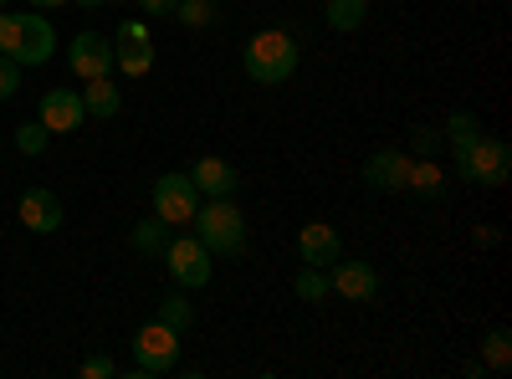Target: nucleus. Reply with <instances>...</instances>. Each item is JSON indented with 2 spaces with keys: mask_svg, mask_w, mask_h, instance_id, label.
I'll return each mask as SVG.
<instances>
[{
  "mask_svg": "<svg viewBox=\"0 0 512 379\" xmlns=\"http://www.w3.org/2000/svg\"><path fill=\"white\" fill-rule=\"evenodd\" d=\"M47 144H52V129H47V123H21V129H16V149L21 154H47Z\"/></svg>",
  "mask_w": 512,
  "mask_h": 379,
  "instance_id": "nucleus-25",
  "label": "nucleus"
},
{
  "mask_svg": "<svg viewBox=\"0 0 512 379\" xmlns=\"http://www.w3.org/2000/svg\"><path fill=\"white\" fill-rule=\"evenodd\" d=\"M139 6H144V16H175L180 0H139Z\"/></svg>",
  "mask_w": 512,
  "mask_h": 379,
  "instance_id": "nucleus-29",
  "label": "nucleus"
},
{
  "mask_svg": "<svg viewBox=\"0 0 512 379\" xmlns=\"http://www.w3.org/2000/svg\"><path fill=\"white\" fill-rule=\"evenodd\" d=\"M190 226L205 241L210 257H241L246 251V216L236 210V200H205Z\"/></svg>",
  "mask_w": 512,
  "mask_h": 379,
  "instance_id": "nucleus-2",
  "label": "nucleus"
},
{
  "mask_svg": "<svg viewBox=\"0 0 512 379\" xmlns=\"http://www.w3.org/2000/svg\"><path fill=\"white\" fill-rule=\"evenodd\" d=\"M113 374H118V364L108 354H88V359H82V379H113Z\"/></svg>",
  "mask_w": 512,
  "mask_h": 379,
  "instance_id": "nucleus-28",
  "label": "nucleus"
},
{
  "mask_svg": "<svg viewBox=\"0 0 512 379\" xmlns=\"http://www.w3.org/2000/svg\"><path fill=\"white\" fill-rule=\"evenodd\" d=\"M0 6H6V0H0Z\"/></svg>",
  "mask_w": 512,
  "mask_h": 379,
  "instance_id": "nucleus-32",
  "label": "nucleus"
},
{
  "mask_svg": "<svg viewBox=\"0 0 512 379\" xmlns=\"http://www.w3.org/2000/svg\"><path fill=\"white\" fill-rule=\"evenodd\" d=\"M190 185L205 195V200H231L241 190V175H236V164L231 159H216V154H205L195 159V170H190Z\"/></svg>",
  "mask_w": 512,
  "mask_h": 379,
  "instance_id": "nucleus-12",
  "label": "nucleus"
},
{
  "mask_svg": "<svg viewBox=\"0 0 512 379\" xmlns=\"http://www.w3.org/2000/svg\"><path fill=\"white\" fill-rule=\"evenodd\" d=\"M62 221H67V210H62V200H57L52 190H26V195H21V226H26V231L52 236Z\"/></svg>",
  "mask_w": 512,
  "mask_h": 379,
  "instance_id": "nucleus-14",
  "label": "nucleus"
},
{
  "mask_svg": "<svg viewBox=\"0 0 512 379\" xmlns=\"http://www.w3.org/2000/svg\"><path fill=\"white\" fill-rule=\"evenodd\" d=\"M113 67L123 77H149L154 67V41L149 36H113Z\"/></svg>",
  "mask_w": 512,
  "mask_h": 379,
  "instance_id": "nucleus-15",
  "label": "nucleus"
},
{
  "mask_svg": "<svg viewBox=\"0 0 512 379\" xmlns=\"http://www.w3.org/2000/svg\"><path fill=\"white\" fill-rule=\"evenodd\" d=\"M297 62H303L297 41H292L287 31H277V26L256 31V36L246 41V52H241L246 77H251V82H262V88H277V82H287V77L297 72Z\"/></svg>",
  "mask_w": 512,
  "mask_h": 379,
  "instance_id": "nucleus-1",
  "label": "nucleus"
},
{
  "mask_svg": "<svg viewBox=\"0 0 512 379\" xmlns=\"http://www.w3.org/2000/svg\"><path fill=\"white\" fill-rule=\"evenodd\" d=\"M292 292H297V303H323L328 298V267H303L297 272V282H292Z\"/></svg>",
  "mask_w": 512,
  "mask_h": 379,
  "instance_id": "nucleus-23",
  "label": "nucleus"
},
{
  "mask_svg": "<svg viewBox=\"0 0 512 379\" xmlns=\"http://www.w3.org/2000/svg\"><path fill=\"white\" fill-rule=\"evenodd\" d=\"M180 364V333L169 323H144L134 333V374H169Z\"/></svg>",
  "mask_w": 512,
  "mask_h": 379,
  "instance_id": "nucleus-5",
  "label": "nucleus"
},
{
  "mask_svg": "<svg viewBox=\"0 0 512 379\" xmlns=\"http://www.w3.org/2000/svg\"><path fill=\"white\" fill-rule=\"evenodd\" d=\"M441 144H446V134H441V129H431V123H420V129L410 134L415 159H436V154H441Z\"/></svg>",
  "mask_w": 512,
  "mask_h": 379,
  "instance_id": "nucleus-26",
  "label": "nucleus"
},
{
  "mask_svg": "<svg viewBox=\"0 0 512 379\" xmlns=\"http://www.w3.org/2000/svg\"><path fill=\"white\" fill-rule=\"evenodd\" d=\"M405 190H410V195H420V200H441V190H446L441 164H436V159H415V164H410Z\"/></svg>",
  "mask_w": 512,
  "mask_h": 379,
  "instance_id": "nucleus-17",
  "label": "nucleus"
},
{
  "mask_svg": "<svg viewBox=\"0 0 512 379\" xmlns=\"http://www.w3.org/2000/svg\"><path fill=\"white\" fill-rule=\"evenodd\" d=\"M154 318H159V323H169V328H175V333H185V328L195 323V303L185 298V287H175V292H164V298H159V308H154Z\"/></svg>",
  "mask_w": 512,
  "mask_h": 379,
  "instance_id": "nucleus-18",
  "label": "nucleus"
},
{
  "mask_svg": "<svg viewBox=\"0 0 512 379\" xmlns=\"http://www.w3.org/2000/svg\"><path fill=\"white\" fill-rule=\"evenodd\" d=\"M169 231H175L169 221L149 216V221H139V226H134V236H128V241H134V251H144V257H164V246H169Z\"/></svg>",
  "mask_w": 512,
  "mask_h": 379,
  "instance_id": "nucleus-19",
  "label": "nucleus"
},
{
  "mask_svg": "<svg viewBox=\"0 0 512 379\" xmlns=\"http://www.w3.org/2000/svg\"><path fill=\"white\" fill-rule=\"evenodd\" d=\"M16 88H21V67H16L6 52H0V103L16 98Z\"/></svg>",
  "mask_w": 512,
  "mask_h": 379,
  "instance_id": "nucleus-27",
  "label": "nucleus"
},
{
  "mask_svg": "<svg viewBox=\"0 0 512 379\" xmlns=\"http://www.w3.org/2000/svg\"><path fill=\"white\" fill-rule=\"evenodd\" d=\"M216 0H180L175 6V21L180 26H190V31H205V26H216Z\"/></svg>",
  "mask_w": 512,
  "mask_h": 379,
  "instance_id": "nucleus-24",
  "label": "nucleus"
},
{
  "mask_svg": "<svg viewBox=\"0 0 512 379\" xmlns=\"http://www.w3.org/2000/svg\"><path fill=\"white\" fill-rule=\"evenodd\" d=\"M410 164H415V154H405V149H374L369 159H364V185L374 190V195H400L405 190V180H410Z\"/></svg>",
  "mask_w": 512,
  "mask_h": 379,
  "instance_id": "nucleus-8",
  "label": "nucleus"
},
{
  "mask_svg": "<svg viewBox=\"0 0 512 379\" xmlns=\"http://www.w3.org/2000/svg\"><path fill=\"white\" fill-rule=\"evenodd\" d=\"M164 267H169V282L190 292V287H205V282H210V272H216V257H210L205 241L190 231V236H169Z\"/></svg>",
  "mask_w": 512,
  "mask_h": 379,
  "instance_id": "nucleus-4",
  "label": "nucleus"
},
{
  "mask_svg": "<svg viewBox=\"0 0 512 379\" xmlns=\"http://www.w3.org/2000/svg\"><path fill=\"white\" fill-rule=\"evenodd\" d=\"M482 369H492V374H507L512 369V333L507 328H492L487 339H482Z\"/></svg>",
  "mask_w": 512,
  "mask_h": 379,
  "instance_id": "nucleus-21",
  "label": "nucleus"
},
{
  "mask_svg": "<svg viewBox=\"0 0 512 379\" xmlns=\"http://www.w3.org/2000/svg\"><path fill=\"white\" fill-rule=\"evenodd\" d=\"M297 257H303V267H333L338 257H344V236H338L328 221H308L303 231H297Z\"/></svg>",
  "mask_w": 512,
  "mask_h": 379,
  "instance_id": "nucleus-11",
  "label": "nucleus"
},
{
  "mask_svg": "<svg viewBox=\"0 0 512 379\" xmlns=\"http://www.w3.org/2000/svg\"><path fill=\"white\" fill-rule=\"evenodd\" d=\"M328 287H333L344 303H369L374 292H379V272H374L369 262H344V257H338V262L328 267Z\"/></svg>",
  "mask_w": 512,
  "mask_h": 379,
  "instance_id": "nucleus-10",
  "label": "nucleus"
},
{
  "mask_svg": "<svg viewBox=\"0 0 512 379\" xmlns=\"http://www.w3.org/2000/svg\"><path fill=\"white\" fill-rule=\"evenodd\" d=\"M441 134H446V144H451V154H456V149H466L472 139H482V118L466 113V108H456V113L441 123Z\"/></svg>",
  "mask_w": 512,
  "mask_h": 379,
  "instance_id": "nucleus-20",
  "label": "nucleus"
},
{
  "mask_svg": "<svg viewBox=\"0 0 512 379\" xmlns=\"http://www.w3.org/2000/svg\"><path fill=\"white\" fill-rule=\"evenodd\" d=\"M77 6H82V11H98V6H108V0H77Z\"/></svg>",
  "mask_w": 512,
  "mask_h": 379,
  "instance_id": "nucleus-31",
  "label": "nucleus"
},
{
  "mask_svg": "<svg viewBox=\"0 0 512 379\" xmlns=\"http://www.w3.org/2000/svg\"><path fill=\"white\" fill-rule=\"evenodd\" d=\"M200 210V190L190 185V175H159L154 180V216L169 226H190Z\"/></svg>",
  "mask_w": 512,
  "mask_h": 379,
  "instance_id": "nucleus-6",
  "label": "nucleus"
},
{
  "mask_svg": "<svg viewBox=\"0 0 512 379\" xmlns=\"http://www.w3.org/2000/svg\"><path fill=\"white\" fill-rule=\"evenodd\" d=\"M41 123H47L52 134H77L82 129V118H88V108H82V93L72 88H52V93H41Z\"/></svg>",
  "mask_w": 512,
  "mask_h": 379,
  "instance_id": "nucleus-13",
  "label": "nucleus"
},
{
  "mask_svg": "<svg viewBox=\"0 0 512 379\" xmlns=\"http://www.w3.org/2000/svg\"><path fill=\"white\" fill-rule=\"evenodd\" d=\"M323 16H328V26H333V31H359V26H364V16H369V0H328Z\"/></svg>",
  "mask_w": 512,
  "mask_h": 379,
  "instance_id": "nucleus-22",
  "label": "nucleus"
},
{
  "mask_svg": "<svg viewBox=\"0 0 512 379\" xmlns=\"http://www.w3.org/2000/svg\"><path fill=\"white\" fill-rule=\"evenodd\" d=\"M67 62H72V77H82V82L88 77H113V41L103 31H77Z\"/></svg>",
  "mask_w": 512,
  "mask_h": 379,
  "instance_id": "nucleus-9",
  "label": "nucleus"
},
{
  "mask_svg": "<svg viewBox=\"0 0 512 379\" xmlns=\"http://www.w3.org/2000/svg\"><path fill=\"white\" fill-rule=\"evenodd\" d=\"M456 175L472 180V185H487V190L507 185V175H512V149H507V139L482 134V139H472L466 149H456Z\"/></svg>",
  "mask_w": 512,
  "mask_h": 379,
  "instance_id": "nucleus-3",
  "label": "nucleus"
},
{
  "mask_svg": "<svg viewBox=\"0 0 512 379\" xmlns=\"http://www.w3.org/2000/svg\"><path fill=\"white\" fill-rule=\"evenodd\" d=\"M82 108H88V118H113L123 108V93L113 88V77H88V88H82Z\"/></svg>",
  "mask_w": 512,
  "mask_h": 379,
  "instance_id": "nucleus-16",
  "label": "nucleus"
},
{
  "mask_svg": "<svg viewBox=\"0 0 512 379\" xmlns=\"http://www.w3.org/2000/svg\"><path fill=\"white\" fill-rule=\"evenodd\" d=\"M57 52V31L47 16H16V47H11V62L16 67H41V62H52Z\"/></svg>",
  "mask_w": 512,
  "mask_h": 379,
  "instance_id": "nucleus-7",
  "label": "nucleus"
},
{
  "mask_svg": "<svg viewBox=\"0 0 512 379\" xmlns=\"http://www.w3.org/2000/svg\"><path fill=\"white\" fill-rule=\"evenodd\" d=\"M57 6H67V0H26V11H57Z\"/></svg>",
  "mask_w": 512,
  "mask_h": 379,
  "instance_id": "nucleus-30",
  "label": "nucleus"
}]
</instances>
